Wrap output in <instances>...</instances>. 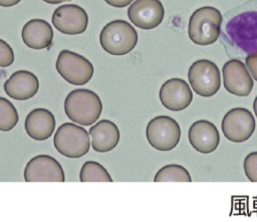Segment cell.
<instances>
[{
    "mask_svg": "<svg viewBox=\"0 0 257 222\" xmlns=\"http://www.w3.org/2000/svg\"><path fill=\"white\" fill-rule=\"evenodd\" d=\"M80 182H112L107 170L95 161L85 162L79 173Z\"/></svg>",
    "mask_w": 257,
    "mask_h": 222,
    "instance_id": "cell-20",
    "label": "cell"
},
{
    "mask_svg": "<svg viewBox=\"0 0 257 222\" xmlns=\"http://www.w3.org/2000/svg\"><path fill=\"white\" fill-rule=\"evenodd\" d=\"M164 14L163 4L159 0H136L127 9L131 22L146 30L159 26L164 19Z\"/></svg>",
    "mask_w": 257,
    "mask_h": 222,
    "instance_id": "cell-13",
    "label": "cell"
},
{
    "mask_svg": "<svg viewBox=\"0 0 257 222\" xmlns=\"http://www.w3.org/2000/svg\"><path fill=\"white\" fill-rule=\"evenodd\" d=\"M51 21L59 32L76 35L86 30L88 16L82 7L75 4H64L54 10Z\"/></svg>",
    "mask_w": 257,
    "mask_h": 222,
    "instance_id": "cell-11",
    "label": "cell"
},
{
    "mask_svg": "<svg viewBox=\"0 0 257 222\" xmlns=\"http://www.w3.org/2000/svg\"><path fill=\"white\" fill-rule=\"evenodd\" d=\"M24 128L33 140L44 141L50 138L55 130V118L47 108H35L27 115Z\"/></svg>",
    "mask_w": 257,
    "mask_h": 222,
    "instance_id": "cell-17",
    "label": "cell"
},
{
    "mask_svg": "<svg viewBox=\"0 0 257 222\" xmlns=\"http://www.w3.org/2000/svg\"><path fill=\"white\" fill-rule=\"evenodd\" d=\"M146 137L153 148L168 152L179 144L181 129L179 124L171 117L158 116L148 123Z\"/></svg>",
    "mask_w": 257,
    "mask_h": 222,
    "instance_id": "cell-6",
    "label": "cell"
},
{
    "mask_svg": "<svg viewBox=\"0 0 257 222\" xmlns=\"http://www.w3.org/2000/svg\"><path fill=\"white\" fill-rule=\"evenodd\" d=\"M155 182H191L192 178L188 170L177 164L166 165L161 168L155 178Z\"/></svg>",
    "mask_w": 257,
    "mask_h": 222,
    "instance_id": "cell-21",
    "label": "cell"
},
{
    "mask_svg": "<svg viewBox=\"0 0 257 222\" xmlns=\"http://www.w3.org/2000/svg\"><path fill=\"white\" fill-rule=\"evenodd\" d=\"M89 133L73 123H64L57 130L53 138L56 151L71 159H76L88 153L90 148Z\"/></svg>",
    "mask_w": 257,
    "mask_h": 222,
    "instance_id": "cell-5",
    "label": "cell"
},
{
    "mask_svg": "<svg viewBox=\"0 0 257 222\" xmlns=\"http://www.w3.org/2000/svg\"><path fill=\"white\" fill-rule=\"evenodd\" d=\"M23 42L32 49H43L50 46L53 38L51 25L43 19H32L22 28Z\"/></svg>",
    "mask_w": 257,
    "mask_h": 222,
    "instance_id": "cell-19",
    "label": "cell"
},
{
    "mask_svg": "<svg viewBox=\"0 0 257 222\" xmlns=\"http://www.w3.org/2000/svg\"><path fill=\"white\" fill-rule=\"evenodd\" d=\"M188 79L193 90L203 97L214 95L221 86L220 70L214 62L208 59L193 62L188 71Z\"/></svg>",
    "mask_w": 257,
    "mask_h": 222,
    "instance_id": "cell-8",
    "label": "cell"
},
{
    "mask_svg": "<svg viewBox=\"0 0 257 222\" xmlns=\"http://www.w3.org/2000/svg\"><path fill=\"white\" fill-rule=\"evenodd\" d=\"M223 16L220 11L211 6L197 9L190 17L188 34L198 45H209L217 41L221 34Z\"/></svg>",
    "mask_w": 257,
    "mask_h": 222,
    "instance_id": "cell-3",
    "label": "cell"
},
{
    "mask_svg": "<svg viewBox=\"0 0 257 222\" xmlns=\"http://www.w3.org/2000/svg\"><path fill=\"white\" fill-rule=\"evenodd\" d=\"M253 109H254L255 116L257 117V95H256V97L254 99V102H253Z\"/></svg>",
    "mask_w": 257,
    "mask_h": 222,
    "instance_id": "cell-29",
    "label": "cell"
},
{
    "mask_svg": "<svg viewBox=\"0 0 257 222\" xmlns=\"http://www.w3.org/2000/svg\"><path fill=\"white\" fill-rule=\"evenodd\" d=\"M91 147L98 153H106L113 150L120 139L116 125L108 120H101L92 126L89 131Z\"/></svg>",
    "mask_w": 257,
    "mask_h": 222,
    "instance_id": "cell-18",
    "label": "cell"
},
{
    "mask_svg": "<svg viewBox=\"0 0 257 222\" xmlns=\"http://www.w3.org/2000/svg\"><path fill=\"white\" fill-rule=\"evenodd\" d=\"M244 172L251 182H257V152H252L245 157Z\"/></svg>",
    "mask_w": 257,
    "mask_h": 222,
    "instance_id": "cell-23",
    "label": "cell"
},
{
    "mask_svg": "<svg viewBox=\"0 0 257 222\" xmlns=\"http://www.w3.org/2000/svg\"><path fill=\"white\" fill-rule=\"evenodd\" d=\"M245 63L249 72L251 73L253 78L257 81V52H254L248 55L245 58Z\"/></svg>",
    "mask_w": 257,
    "mask_h": 222,
    "instance_id": "cell-25",
    "label": "cell"
},
{
    "mask_svg": "<svg viewBox=\"0 0 257 222\" xmlns=\"http://www.w3.org/2000/svg\"><path fill=\"white\" fill-rule=\"evenodd\" d=\"M39 88V81L36 75L27 70H18L10 75L4 83V90L7 95L17 100L31 98Z\"/></svg>",
    "mask_w": 257,
    "mask_h": 222,
    "instance_id": "cell-16",
    "label": "cell"
},
{
    "mask_svg": "<svg viewBox=\"0 0 257 222\" xmlns=\"http://www.w3.org/2000/svg\"><path fill=\"white\" fill-rule=\"evenodd\" d=\"M46 3H49V4H59V3H62V2H66V1H71V0H42Z\"/></svg>",
    "mask_w": 257,
    "mask_h": 222,
    "instance_id": "cell-28",
    "label": "cell"
},
{
    "mask_svg": "<svg viewBox=\"0 0 257 222\" xmlns=\"http://www.w3.org/2000/svg\"><path fill=\"white\" fill-rule=\"evenodd\" d=\"M162 104L173 112H180L190 105L193 93L189 84L181 78H171L163 83L159 92Z\"/></svg>",
    "mask_w": 257,
    "mask_h": 222,
    "instance_id": "cell-14",
    "label": "cell"
},
{
    "mask_svg": "<svg viewBox=\"0 0 257 222\" xmlns=\"http://www.w3.org/2000/svg\"><path fill=\"white\" fill-rule=\"evenodd\" d=\"M26 182H64V171L59 162L49 155L33 157L25 166Z\"/></svg>",
    "mask_w": 257,
    "mask_h": 222,
    "instance_id": "cell-10",
    "label": "cell"
},
{
    "mask_svg": "<svg viewBox=\"0 0 257 222\" xmlns=\"http://www.w3.org/2000/svg\"><path fill=\"white\" fill-rule=\"evenodd\" d=\"M21 0H0V5L2 7H11L19 3Z\"/></svg>",
    "mask_w": 257,
    "mask_h": 222,
    "instance_id": "cell-27",
    "label": "cell"
},
{
    "mask_svg": "<svg viewBox=\"0 0 257 222\" xmlns=\"http://www.w3.org/2000/svg\"><path fill=\"white\" fill-rule=\"evenodd\" d=\"M14 61V52L11 46L4 40H0V65L7 67Z\"/></svg>",
    "mask_w": 257,
    "mask_h": 222,
    "instance_id": "cell-24",
    "label": "cell"
},
{
    "mask_svg": "<svg viewBox=\"0 0 257 222\" xmlns=\"http://www.w3.org/2000/svg\"><path fill=\"white\" fill-rule=\"evenodd\" d=\"M55 68L67 82L74 85H83L93 75V65L82 55L64 49L57 56Z\"/></svg>",
    "mask_w": 257,
    "mask_h": 222,
    "instance_id": "cell-7",
    "label": "cell"
},
{
    "mask_svg": "<svg viewBox=\"0 0 257 222\" xmlns=\"http://www.w3.org/2000/svg\"><path fill=\"white\" fill-rule=\"evenodd\" d=\"M255 125V119L250 110L235 107L224 116L221 128L226 139L233 143H243L253 135Z\"/></svg>",
    "mask_w": 257,
    "mask_h": 222,
    "instance_id": "cell-9",
    "label": "cell"
},
{
    "mask_svg": "<svg viewBox=\"0 0 257 222\" xmlns=\"http://www.w3.org/2000/svg\"><path fill=\"white\" fill-rule=\"evenodd\" d=\"M18 123V113L15 106L5 97H0V130L8 132Z\"/></svg>",
    "mask_w": 257,
    "mask_h": 222,
    "instance_id": "cell-22",
    "label": "cell"
},
{
    "mask_svg": "<svg viewBox=\"0 0 257 222\" xmlns=\"http://www.w3.org/2000/svg\"><path fill=\"white\" fill-rule=\"evenodd\" d=\"M191 146L201 154L214 152L220 143V134L216 126L206 120H200L192 124L188 132Z\"/></svg>",
    "mask_w": 257,
    "mask_h": 222,
    "instance_id": "cell-15",
    "label": "cell"
},
{
    "mask_svg": "<svg viewBox=\"0 0 257 222\" xmlns=\"http://www.w3.org/2000/svg\"><path fill=\"white\" fill-rule=\"evenodd\" d=\"M220 35L231 57L246 58L257 52V0H249L227 11Z\"/></svg>",
    "mask_w": 257,
    "mask_h": 222,
    "instance_id": "cell-1",
    "label": "cell"
},
{
    "mask_svg": "<svg viewBox=\"0 0 257 222\" xmlns=\"http://www.w3.org/2000/svg\"><path fill=\"white\" fill-rule=\"evenodd\" d=\"M102 110L99 96L87 88H77L70 91L64 100L66 117L81 126H90L95 123Z\"/></svg>",
    "mask_w": 257,
    "mask_h": 222,
    "instance_id": "cell-2",
    "label": "cell"
},
{
    "mask_svg": "<svg viewBox=\"0 0 257 222\" xmlns=\"http://www.w3.org/2000/svg\"><path fill=\"white\" fill-rule=\"evenodd\" d=\"M225 89L237 96H247L253 89L254 81L247 66L239 59L225 62L222 69Z\"/></svg>",
    "mask_w": 257,
    "mask_h": 222,
    "instance_id": "cell-12",
    "label": "cell"
},
{
    "mask_svg": "<svg viewBox=\"0 0 257 222\" xmlns=\"http://www.w3.org/2000/svg\"><path fill=\"white\" fill-rule=\"evenodd\" d=\"M108 5L116 7V8H122L127 6L130 3H132L135 0H104Z\"/></svg>",
    "mask_w": 257,
    "mask_h": 222,
    "instance_id": "cell-26",
    "label": "cell"
},
{
    "mask_svg": "<svg viewBox=\"0 0 257 222\" xmlns=\"http://www.w3.org/2000/svg\"><path fill=\"white\" fill-rule=\"evenodd\" d=\"M101 47L111 55H124L138 43V32L125 20H113L101 29L99 34Z\"/></svg>",
    "mask_w": 257,
    "mask_h": 222,
    "instance_id": "cell-4",
    "label": "cell"
}]
</instances>
